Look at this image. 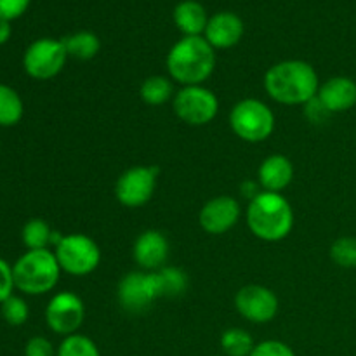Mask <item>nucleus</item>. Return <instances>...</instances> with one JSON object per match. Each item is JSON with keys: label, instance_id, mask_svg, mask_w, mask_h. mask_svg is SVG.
Instances as JSON below:
<instances>
[{"label": "nucleus", "instance_id": "6e6552de", "mask_svg": "<svg viewBox=\"0 0 356 356\" xmlns=\"http://www.w3.org/2000/svg\"><path fill=\"white\" fill-rule=\"evenodd\" d=\"M68 61V52L61 38H38L31 42L23 54V68L35 80H51L58 76Z\"/></svg>", "mask_w": 356, "mask_h": 356}, {"label": "nucleus", "instance_id": "1a4fd4ad", "mask_svg": "<svg viewBox=\"0 0 356 356\" xmlns=\"http://www.w3.org/2000/svg\"><path fill=\"white\" fill-rule=\"evenodd\" d=\"M162 298L155 271H131L117 287V299L122 309L129 313H143Z\"/></svg>", "mask_w": 356, "mask_h": 356}, {"label": "nucleus", "instance_id": "0eeeda50", "mask_svg": "<svg viewBox=\"0 0 356 356\" xmlns=\"http://www.w3.org/2000/svg\"><path fill=\"white\" fill-rule=\"evenodd\" d=\"M172 110L181 122L193 127L207 125L218 117L219 99L204 86L181 87L172 97Z\"/></svg>", "mask_w": 356, "mask_h": 356}, {"label": "nucleus", "instance_id": "2f4dec72", "mask_svg": "<svg viewBox=\"0 0 356 356\" xmlns=\"http://www.w3.org/2000/svg\"><path fill=\"white\" fill-rule=\"evenodd\" d=\"M305 115L312 124L318 125V124H323V122L329 118V115L332 113L323 106L322 101H320L318 97H313L312 101H308V103L305 104Z\"/></svg>", "mask_w": 356, "mask_h": 356}, {"label": "nucleus", "instance_id": "f03ea898", "mask_svg": "<svg viewBox=\"0 0 356 356\" xmlns=\"http://www.w3.org/2000/svg\"><path fill=\"white\" fill-rule=\"evenodd\" d=\"M170 80L186 86H204L216 68V49L204 37H183L165 58Z\"/></svg>", "mask_w": 356, "mask_h": 356}, {"label": "nucleus", "instance_id": "cd10ccee", "mask_svg": "<svg viewBox=\"0 0 356 356\" xmlns=\"http://www.w3.org/2000/svg\"><path fill=\"white\" fill-rule=\"evenodd\" d=\"M249 356H296V353L284 341L266 339L257 343Z\"/></svg>", "mask_w": 356, "mask_h": 356}, {"label": "nucleus", "instance_id": "a878e982", "mask_svg": "<svg viewBox=\"0 0 356 356\" xmlns=\"http://www.w3.org/2000/svg\"><path fill=\"white\" fill-rule=\"evenodd\" d=\"M330 259L339 268H356V236H339L330 245Z\"/></svg>", "mask_w": 356, "mask_h": 356}, {"label": "nucleus", "instance_id": "4be33fe9", "mask_svg": "<svg viewBox=\"0 0 356 356\" xmlns=\"http://www.w3.org/2000/svg\"><path fill=\"white\" fill-rule=\"evenodd\" d=\"M24 113V104L16 89L0 83V127H14Z\"/></svg>", "mask_w": 356, "mask_h": 356}, {"label": "nucleus", "instance_id": "9b49d317", "mask_svg": "<svg viewBox=\"0 0 356 356\" xmlns=\"http://www.w3.org/2000/svg\"><path fill=\"white\" fill-rule=\"evenodd\" d=\"M86 320L83 301L73 292H58L51 298L45 308V323L58 336H72L79 332Z\"/></svg>", "mask_w": 356, "mask_h": 356}, {"label": "nucleus", "instance_id": "f8f14e48", "mask_svg": "<svg viewBox=\"0 0 356 356\" xmlns=\"http://www.w3.org/2000/svg\"><path fill=\"white\" fill-rule=\"evenodd\" d=\"M235 308L242 318L247 322L257 323H270L278 315V298L271 289L264 285L250 284L243 285L235 296Z\"/></svg>", "mask_w": 356, "mask_h": 356}, {"label": "nucleus", "instance_id": "412c9836", "mask_svg": "<svg viewBox=\"0 0 356 356\" xmlns=\"http://www.w3.org/2000/svg\"><path fill=\"white\" fill-rule=\"evenodd\" d=\"M174 87L170 79L163 75H152L145 79L139 89V96H141L143 103L148 106H162L167 101L174 97Z\"/></svg>", "mask_w": 356, "mask_h": 356}, {"label": "nucleus", "instance_id": "aec40b11", "mask_svg": "<svg viewBox=\"0 0 356 356\" xmlns=\"http://www.w3.org/2000/svg\"><path fill=\"white\" fill-rule=\"evenodd\" d=\"M61 40L66 52H68V58L76 59V61H89V59L96 58L101 49L99 37L87 30L76 31V33L68 35Z\"/></svg>", "mask_w": 356, "mask_h": 356}, {"label": "nucleus", "instance_id": "7c9ffc66", "mask_svg": "<svg viewBox=\"0 0 356 356\" xmlns=\"http://www.w3.org/2000/svg\"><path fill=\"white\" fill-rule=\"evenodd\" d=\"M54 346L47 337L35 336L24 346V356H56Z\"/></svg>", "mask_w": 356, "mask_h": 356}, {"label": "nucleus", "instance_id": "39448f33", "mask_svg": "<svg viewBox=\"0 0 356 356\" xmlns=\"http://www.w3.org/2000/svg\"><path fill=\"white\" fill-rule=\"evenodd\" d=\"M229 127L245 143H263L273 134L275 113L266 103L256 97L238 101L229 111Z\"/></svg>", "mask_w": 356, "mask_h": 356}, {"label": "nucleus", "instance_id": "6ab92c4d", "mask_svg": "<svg viewBox=\"0 0 356 356\" xmlns=\"http://www.w3.org/2000/svg\"><path fill=\"white\" fill-rule=\"evenodd\" d=\"M61 235L52 232L47 221L40 218H33L23 226L21 232V240H23L24 247L28 250H38V249H49V245H56L59 242Z\"/></svg>", "mask_w": 356, "mask_h": 356}, {"label": "nucleus", "instance_id": "473e14b6", "mask_svg": "<svg viewBox=\"0 0 356 356\" xmlns=\"http://www.w3.org/2000/svg\"><path fill=\"white\" fill-rule=\"evenodd\" d=\"M263 191V188H261L259 183H254V181H243L242 186H240V193H242L243 198H247V200H254V198L257 197V195Z\"/></svg>", "mask_w": 356, "mask_h": 356}, {"label": "nucleus", "instance_id": "2eb2a0df", "mask_svg": "<svg viewBox=\"0 0 356 356\" xmlns=\"http://www.w3.org/2000/svg\"><path fill=\"white\" fill-rule=\"evenodd\" d=\"M243 31H245V26H243L242 17L229 10H222L209 17L204 38L214 49L225 51V49L235 47L242 40Z\"/></svg>", "mask_w": 356, "mask_h": 356}, {"label": "nucleus", "instance_id": "c85d7f7f", "mask_svg": "<svg viewBox=\"0 0 356 356\" xmlns=\"http://www.w3.org/2000/svg\"><path fill=\"white\" fill-rule=\"evenodd\" d=\"M31 0H0V19L14 21L23 16Z\"/></svg>", "mask_w": 356, "mask_h": 356}, {"label": "nucleus", "instance_id": "20e7f679", "mask_svg": "<svg viewBox=\"0 0 356 356\" xmlns=\"http://www.w3.org/2000/svg\"><path fill=\"white\" fill-rule=\"evenodd\" d=\"M13 273L17 291L26 296H44L54 291L63 271L54 250L38 249L26 250L13 264Z\"/></svg>", "mask_w": 356, "mask_h": 356}, {"label": "nucleus", "instance_id": "393cba45", "mask_svg": "<svg viewBox=\"0 0 356 356\" xmlns=\"http://www.w3.org/2000/svg\"><path fill=\"white\" fill-rule=\"evenodd\" d=\"M56 356H101V353L97 344L90 337L76 332L63 337Z\"/></svg>", "mask_w": 356, "mask_h": 356}, {"label": "nucleus", "instance_id": "a211bd4d", "mask_svg": "<svg viewBox=\"0 0 356 356\" xmlns=\"http://www.w3.org/2000/svg\"><path fill=\"white\" fill-rule=\"evenodd\" d=\"M209 17L205 7L197 0H183L172 13L174 24L184 37H204Z\"/></svg>", "mask_w": 356, "mask_h": 356}, {"label": "nucleus", "instance_id": "72a5a7b5", "mask_svg": "<svg viewBox=\"0 0 356 356\" xmlns=\"http://www.w3.org/2000/svg\"><path fill=\"white\" fill-rule=\"evenodd\" d=\"M10 35H13V26H10V21L0 19V45L7 44L10 40Z\"/></svg>", "mask_w": 356, "mask_h": 356}, {"label": "nucleus", "instance_id": "f257e3e1", "mask_svg": "<svg viewBox=\"0 0 356 356\" xmlns=\"http://www.w3.org/2000/svg\"><path fill=\"white\" fill-rule=\"evenodd\" d=\"M320 79L316 70L302 59H285L264 73V90L273 101L287 106H305L316 97Z\"/></svg>", "mask_w": 356, "mask_h": 356}, {"label": "nucleus", "instance_id": "4468645a", "mask_svg": "<svg viewBox=\"0 0 356 356\" xmlns=\"http://www.w3.org/2000/svg\"><path fill=\"white\" fill-rule=\"evenodd\" d=\"M169 240L159 229H146L136 238L132 257L143 271H159L169 259Z\"/></svg>", "mask_w": 356, "mask_h": 356}, {"label": "nucleus", "instance_id": "5701e85b", "mask_svg": "<svg viewBox=\"0 0 356 356\" xmlns=\"http://www.w3.org/2000/svg\"><path fill=\"white\" fill-rule=\"evenodd\" d=\"M254 343L252 336L245 329L232 327L226 329L221 336V350L225 356H249L252 353Z\"/></svg>", "mask_w": 356, "mask_h": 356}, {"label": "nucleus", "instance_id": "b1692460", "mask_svg": "<svg viewBox=\"0 0 356 356\" xmlns=\"http://www.w3.org/2000/svg\"><path fill=\"white\" fill-rule=\"evenodd\" d=\"M155 273L156 278H159L162 298H177V296H183L186 292L188 275L181 268L163 266Z\"/></svg>", "mask_w": 356, "mask_h": 356}, {"label": "nucleus", "instance_id": "7ed1b4c3", "mask_svg": "<svg viewBox=\"0 0 356 356\" xmlns=\"http://www.w3.org/2000/svg\"><path fill=\"white\" fill-rule=\"evenodd\" d=\"M247 226L263 242H282L294 228V211L282 193L261 191L247 207Z\"/></svg>", "mask_w": 356, "mask_h": 356}, {"label": "nucleus", "instance_id": "f3484780", "mask_svg": "<svg viewBox=\"0 0 356 356\" xmlns=\"http://www.w3.org/2000/svg\"><path fill=\"white\" fill-rule=\"evenodd\" d=\"M294 179V165L285 155H270L261 162L257 169V183L261 184L263 191H273L282 193L285 188L291 186Z\"/></svg>", "mask_w": 356, "mask_h": 356}, {"label": "nucleus", "instance_id": "c756f323", "mask_svg": "<svg viewBox=\"0 0 356 356\" xmlns=\"http://www.w3.org/2000/svg\"><path fill=\"white\" fill-rule=\"evenodd\" d=\"M14 289H16V284H14L13 266L0 257V305L13 296Z\"/></svg>", "mask_w": 356, "mask_h": 356}, {"label": "nucleus", "instance_id": "f704fd0d", "mask_svg": "<svg viewBox=\"0 0 356 356\" xmlns=\"http://www.w3.org/2000/svg\"><path fill=\"white\" fill-rule=\"evenodd\" d=\"M218 356H225V355H218Z\"/></svg>", "mask_w": 356, "mask_h": 356}, {"label": "nucleus", "instance_id": "423d86ee", "mask_svg": "<svg viewBox=\"0 0 356 356\" xmlns=\"http://www.w3.org/2000/svg\"><path fill=\"white\" fill-rule=\"evenodd\" d=\"M54 256L61 271L72 277H87L101 263L99 245L83 233L63 235L54 245Z\"/></svg>", "mask_w": 356, "mask_h": 356}, {"label": "nucleus", "instance_id": "dca6fc26", "mask_svg": "<svg viewBox=\"0 0 356 356\" xmlns=\"http://www.w3.org/2000/svg\"><path fill=\"white\" fill-rule=\"evenodd\" d=\"M316 97L330 113H343L356 104V82L350 76H332L320 83Z\"/></svg>", "mask_w": 356, "mask_h": 356}, {"label": "nucleus", "instance_id": "9d476101", "mask_svg": "<svg viewBox=\"0 0 356 356\" xmlns=\"http://www.w3.org/2000/svg\"><path fill=\"white\" fill-rule=\"evenodd\" d=\"M160 169L156 165H136L120 174L115 183V197L127 209H138L152 200Z\"/></svg>", "mask_w": 356, "mask_h": 356}, {"label": "nucleus", "instance_id": "bb28decb", "mask_svg": "<svg viewBox=\"0 0 356 356\" xmlns=\"http://www.w3.org/2000/svg\"><path fill=\"white\" fill-rule=\"evenodd\" d=\"M0 313H2V318L9 325L19 327L26 323L28 316H30V308H28L26 301L23 298L13 294L0 305Z\"/></svg>", "mask_w": 356, "mask_h": 356}, {"label": "nucleus", "instance_id": "ddd939ff", "mask_svg": "<svg viewBox=\"0 0 356 356\" xmlns=\"http://www.w3.org/2000/svg\"><path fill=\"white\" fill-rule=\"evenodd\" d=\"M242 209L236 198L229 195L214 197L202 205L198 212L200 228L209 235H225L238 222Z\"/></svg>", "mask_w": 356, "mask_h": 356}]
</instances>
